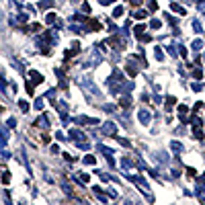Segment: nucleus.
Wrapping results in <instances>:
<instances>
[{"label":"nucleus","instance_id":"nucleus-1","mask_svg":"<svg viewBox=\"0 0 205 205\" xmlns=\"http://www.w3.org/2000/svg\"><path fill=\"white\" fill-rule=\"evenodd\" d=\"M78 84H82V86L86 88V92H90V94H94V96H101V90H99L92 82H88L86 76H80V78H78Z\"/></svg>","mask_w":205,"mask_h":205},{"label":"nucleus","instance_id":"nucleus-2","mask_svg":"<svg viewBox=\"0 0 205 205\" xmlns=\"http://www.w3.org/2000/svg\"><path fill=\"white\" fill-rule=\"evenodd\" d=\"M74 121H76V123H80V125H96V123H99V119H94V117H84V115L76 117Z\"/></svg>","mask_w":205,"mask_h":205},{"label":"nucleus","instance_id":"nucleus-3","mask_svg":"<svg viewBox=\"0 0 205 205\" xmlns=\"http://www.w3.org/2000/svg\"><path fill=\"white\" fill-rule=\"evenodd\" d=\"M102 133H105V136H115V133H117V125H115L113 121L102 123Z\"/></svg>","mask_w":205,"mask_h":205},{"label":"nucleus","instance_id":"nucleus-4","mask_svg":"<svg viewBox=\"0 0 205 205\" xmlns=\"http://www.w3.org/2000/svg\"><path fill=\"white\" fill-rule=\"evenodd\" d=\"M137 119H139L144 125H148L150 119H152V115H150V111H146V109H139V113H137Z\"/></svg>","mask_w":205,"mask_h":205},{"label":"nucleus","instance_id":"nucleus-5","mask_svg":"<svg viewBox=\"0 0 205 205\" xmlns=\"http://www.w3.org/2000/svg\"><path fill=\"white\" fill-rule=\"evenodd\" d=\"M70 139L72 142H82V139H86V136L80 129H70Z\"/></svg>","mask_w":205,"mask_h":205},{"label":"nucleus","instance_id":"nucleus-6","mask_svg":"<svg viewBox=\"0 0 205 205\" xmlns=\"http://www.w3.org/2000/svg\"><path fill=\"white\" fill-rule=\"evenodd\" d=\"M35 123H37L39 127H43V129H47V127H49V119H47V115H39Z\"/></svg>","mask_w":205,"mask_h":205},{"label":"nucleus","instance_id":"nucleus-7","mask_svg":"<svg viewBox=\"0 0 205 205\" xmlns=\"http://www.w3.org/2000/svg\"><path fill=\"white\" fill-rule=\"evenodd\" d=\"M29 74H31V84H39V82H43V76H41L39 72H35V70H31Z\"/></svg>","mask_w":205,"mask_h":205},{"label":"nucleus","instance_id":"nucleus-8","mask_svg":"<svg viewBox=\"0 0 205 205\" xmlns=\"http://www.w3.org/2000/svg\"><path fill=\"white\" fill-rule=\"evenodd\" d=\"M179 115H181V123H189V119H187V107L185 105L179 107Z\"/></svg>","mask_w":205,"mask_h":205},{"label":"nucleus","instance_id":"nucleus-9","mask_svg":"<svg viewBox=\"0 0 205 205\" xmlns=\"http://www.w3.org/2000/svg\"><path fill=\"white\" fill-rule=\"evenodd\" d=\"M56 109H57V111H60L62 115H66V113H68V105H66V101L56 102Z\"/></svg>","mask_w":205,"mask_h":205},{"label":"nucleus","instance_id":"nucleus-10","mask_svg":"<svg viewBox=\"0 0 205 205\" xmlns=\"http://www.w3.org/2000/svg\"><path fill=\"white\" fill-rule=\"evenodd\" d=\"M156 160H158L160 164H168V156H166V152H158V154H156Z\"/></svg>","mask_w":205,"mask_h":205},{"label":"nucleus","instance_id":"nucleus-11","mask_svg":"<svg viewBox=\"0 0 205 205\" xmlns=\"http://www.w3.org/2000/svg\"><path fill=\"white\" fill-rule=\"evenodd\" d=\"M174 102H176V99H174V96H166V101H164V105H166V107H164V109H166V111H170L172 107H174Z\"/></svg>","mask_w":205,"mask_h":205},{"label":"nucleus","instance_id":"nucleus-12","mask_svg":"<svg viewBox=\"0 0 205 205\" xmlns=\"http://www.w3.org/2000/svg\"><path fill=\"white\" fill-rule=\"evenodd\" d=\"M170 150H172V152H182V144H181V142H176V139H172V142H170Z\"/></svg>","mask_w":205,"mask_h":205},{"label":"nucleus","instance_id":"nucleus-13","mask_svg":"<svg viewBox=\"0 0 205 205\" xmlns=\"http://www.w3.org/2000/svg\"><path fill=\"white\" fill-rule=\"evenodd\" d=\"M129 105H131V99H129V92H125V96H121V107L129 109Z\"/></svg>","mask_w":205,"mask_h":205},{"label":"nucleus","instance_id":"nucleus-14","mask_svg":"<svg viewBox=\"0 0 205 205\" xmlns=\"http://www.w3.org/2000/svg\"><path fill=\"white\" fill-rule=\"evenodd\" d=\"M88 29H92V31H99V29H101V23H99V21H88L86 31H88Z\"/></svg>","mask_w":205,"mask_h":205},{"label":"nucleus","instance_id":"nucleus-15","mask_svg":"<svg viewBox=\"0 0 205 205\" xmlns=\"http://www.w3.org/2000/svg\"><path fill=\"white\" fill-rule=\"evenodd\" d=\"M121 166H123L125 170H131V166H133V162H131L129 158H123V160H121Z\"/></svg>","mask_w":205,"mask_h":205},{"label":"nucleus","instance_id":"nucleus-16","mask_svg":"<svg viewBox=\"0 0 205 205\" xmlns=\"http://www.w3.org/2000/svg\"><path fill=\"white\" fill-rule=\"evenodd\" d=\"M45 23H47V25H54V23H57V17L54 14V12H49V14L45 17Z\"/></svg>","mask_w":205,"mask_h":205},{"label":"nucleus","instance_id":"nucleus-17","mask_svg":"<svg viewBox=\"0 0 205 205\" xmlns=\"http://www.w3.org/2000/svg\"><path fill=\"white\" fill-rule=\"evenodd\" d=\"M99 152H102V154H105V156H113V150L111 148H107V146H99Z\"/></svg>","mask_w":205,"mask_h":205},{"label":"nucleus","instance_id":"nucleus-18","mask_svg":"<svg viewBox=\"0 0 205 205\" xmlns=\"http://www.w3.org/2000/svg\"><path fill=\"white\" fill-rule=\"evenodd\" d=\"M170 8H172L174 12H179V14H185V12H187V11H185V8L181 6V4H174V2L170 4Z\"/></svg>","mask_w":205,"mask_h":205},{"label":"nucleus","instance_id":"nucleus-19","mask_svg":"<svg viewBox=\"0 0 205 205\" xmlns=\"http://www.w3.org/2000/svg\"><path fill=\"white\" fill-rule=\"evenodd\" d=\"M123 12H125V8H123V6H117V8L113 11V17H115V19H119V17H121Z\"/></svg>","mask_w":205,"mask_h":205},{"label":"nucleus","instance_id":"nucleus-20","mask_svg":"<svg viewBox=\"0 0 205 205\" xmlns=\"http://www.w3.org/2000/svg\"><path fill=\"white\" fill-rule=\"evenodd\" d=\"M195 49V51H199V49H201V47H203V41H201V39H195L193 41V45H191Z\"/></svg>","mask_w":205,"mask_h":205},{"label":"nucleus","instance_id":"nucleus-21","mask_svg":"<svg viewBox=\"0 0 205 205\" xmlns=\"http://www.w3.org/2000/svg\"><path fill=\"white\" fill-rule=\"evenodd\" d=\"M133 17L142 21V19H146V17H148V12H146V11H136V14H133Z\"/></svg>","mask_w":205,"mask_h":205},{"label":"nucleus","instance_id":"nucleus-22","mask_svg":"<svg viewBox=\"0 0 205 205\" xmlns=\"http://www.w3.org/2000/svg\"><path fill=\"white\" fill-rule=\"evenodd\" d=\"M193 31H195V33H201V31H203V27H201L199 21H193Z\"/></svg>","mask_w":205,"mask_h":205},{"label":"nucleus","instance_id":"nucleus-23","mask_svg":"<svg viewBox=\"0 0 205 205\" xmlns=\"http://www.w3.org/2000/svg\"><path fill=\"white\" fill-rule=\"evenodd\" d=\"M191 76H193L195 80H199V78H201V76H203V72H201V68H195V70H193V74H191Z\"/></svg>","mask_w":205,"mask_h":205},{"label":"nucleus","instance_id":"nucleus-24","mask_svg":"<svg viewBox=\"0 0 205 205\" xmlns=\"http://www.w3.org/2000/svg\"><path fill=\"white\" fill-rule=\"evenodd\" d=\"M150 27H152V29H160V27H162V23H160L158 19H152V21H150Z\"/></svg>","mask_w":205,"mask_h":205},{"label":"nucleus","instance_id":"nucleus-25","mask_svg":"<svg viewBox=\"0 0 205 205\" xmlns=\"http://www.w3.org/2000/svg\"><path fill=\"white\" fill-rule=\"evenodd\" d=\"M166 51H168V54H170L172 57H176V54H179V49H176L174 45H168V47H166Z\"/></svg>","mask_w":205,"mask_h":205},{"label":"nucleus","instance_id":"nucleus-26","mask_svg":"<svg viewBox=\"0 0 205 205\" xmlns=\"http://www.w3.org/2000/svg\"><path fill=\"white\" fill-rule=\"evenodd\" d=\"M19 107H21V111H23V113L29 111V102H27V101H19Z\"/></svg>","mask_w":205,"mask_h":205},{"label":"nucleus","instance_id":"nucleus-27","mask_svg":"<svg viewBox=\"0 0 205 205\" xmlns=\"http://www.w3.org/2000/svg\"><path fill=\"white\" fill-rule=\"evenodd\" d=\"M154 57H156V60H164V57H162V49H160V47L154 49Z\"/></svg>","mask_w":205,"mask_h":205},{"label":"nucleus","instance_id":"nucleus-28","mask_svg":"<svg viewBox=\"0 0 205 205\" xmlns=\"http://www.w3.org/2000/svg\"><path fill=\"white\" fill-rule=\"evenodd\" d=\"M51 6V0H41V4H39V8H49Z\"/></svg>","mask_w":205,"mask_h":205},{"label":"nucleus","instance_id":"nucleus-29","mask_svg":"<svg viewBox=\"0 0 205 205\" xmlns=\"http://www.w3.org/2000/svg\"><path fill=\"white\" fill-rule=\"evenodd\" d=\"M35 109H37V111L43 109V99H37V101H35Z\"/></svg>","mask_w":205,"mask_h":205},{"label":"nucleus","instance_id":"nucleus-30","mask_svg":"<svg viewBox=\"0 0 205 205\" xmlns=\"http://www.w3.org/2000/svg\"><path fill=\"white\" fill-rule=\"evenodd\" d=\"M8 181H11V174H8V172H2V182L8 185Z\"/></svg>","mask_w":205,"mask_h":205},{"label":"nucleus","instance_id":"nucleus-31","mask_svg":"<svg viewBox=\"0 0 205 205\" xmlns=\"http://www.w3.org/2000/svg\"><path fill=\"white\" fill-rule=\"evenodd\" d=\"M144 29H146V25H137V27H136V35H142V33H144Z\"/></svg>","mask_w":205,"mask_h":205},{"label":"nucleus","instance_id":"nucleus-32","mask_svg":"<svg viewBox=\"0 0 205 205\" xmlns=\"http://www.w3.org/2000/svg\"><path fill=\"white\" fill-rule=\"evenodd\" d=\"M84 162H86V164H94V162H96V160H94V156H90V154H88V156H86V158H84Z\"/></svg>","mask_w":205,"mask_h":205},{"label":"nucleus","instance_id":"nucleus-33","mask_svg":"<svg viewBox=\"0 0 205 205\" xmlns=\"http://www.w3.org/2000/svg\"><path fill=\"white\" fill-rule=\"evenodd\" d=\"M179 54H181L182 57H187V47H185V45H179Z\"/></svg>","mask_w":205,"mask_h":205},{"label":"nucleus","instance_id":"nucleus-34","mask_svg":"<svg viewBox=\"0 0 205 205\" xmlns=\"http://www.w3.org/2000/svg\"><path fill=\"white\" fill-rule=\"evenodd\" d=\"M102 109H105V111H107V113H113V111H115V105H105V107H102Z\"/></svg>","mask_w":205,"mask_h":205},{"label":"nucleus","instance_id":"nucleus-35","mask_svg":"<svg viewBox=\"0 0 205 205\" xmlns=\"http://www.w3.org/2000/svg\"><path fill=\"white\" fill-rule=\"evenodd\" d=\"M119 144H121V146H125V148H131V144H129V142H127V139H123V137H121V139H119Z\"/></svg>","mask_w":205,"mask_h":205},{"label":"nucleus","instance_id":"nucleus-36","mask_svg":"<svg viewBox=\"0 0 205 205\" xmlns=\"http://www.w3.org/2000/svg\"><path fill=\"white\" fill-rule=\"evenodd\" d=\"M107 29H109V31H115L117 27H115V25H113V21H107Z\"/></svg>","mask_w":205,"mask_h":205},{"label":"nucleus","instance_id":"nucleus-37","mask_svg":"<svg viewBox=\"0 0 205 205\" xmlns=\"http://www.w3.org/2000/svg\"><path fill=\"white\" fill-rule=\"evenodd\" d=\"M148 6H150V11H156V8H158V2H154V0H152Z\"/></svg>","mask_w":205,"mask_h":205},{"label":"nucleus","instance_id":"nucleus-38","mask_svg":"<svg viewBox=\"0 0 205 205\" xmlns=\"http://www.w3.org/2000/svg\"><path fill=\"white\" fill-rule=\"evenodd\" d=\"M14 125H17V121H14V119H12V117H11V119L6 121V127H14Z\"/></svg>","mask_w":205,"mask_h":205},{"label":"nucleus","instance_id":"nucleus-39","mask_svg":"<svg viewBox=\"0 0 205 205\" xmlns=\"http://www.w3.org/2000/svg\"><path fill=\"white\" fill-rule=\"evenodd\" d=\"M80 181H82V182H88V181H90V176H88V174H80Z\"/></svg>","mask_w":205,"mask_h":205},{"label":"nucleus","instance_id":"nucleus-40","mask_svg":"<svg viewBox=\"0 0 205 205\" xmlns=\"http://www.w3.org/2000/svg\"><path fill=\"white\" fill-rule=\"evenodd\" d=\"M201 88H203V84H199V82H195V84H193V90H197V92H199Z\"/></svg>","mask_w":205,"mask_h":205},{"label":"nucleus","instance_id":"nucleus-41","mask_svg":"<svg viewBox=\"0 0 205 205\" xmlns=\"http://www.w3.org/2000/svg\"><path fill=\"white\" fill-rule=\"evenodd\" d=\"M187 174H189V176H195L197 170H195V168H187Z\"/></svg>","mask_w":205,"mask_h":205},{"label":"nucleus","instance_id":"nucleus-42","mask_svg":"<svg viewBox=\"0 0 205 205\" xmlns=\"http://www.w3.org/2000/svg\"><path fill=\"white\" fill-rule=\"evenodd\" d=\"M2 158H4V160H8V158H11V152H6V150H2Z\"/></svg>","mask_w":205,"mask_h":205},{"label":"nucleus","instance_id":"nucleus-43","mask_svg":"<svg viewBox=\"0 0 205 205\" xmlns=\"http://www.w3.org/2000/svg\"><path fill=\"white\" fill-rule=\"evenodd\" d=\"M148 41H152V37H150V35H144V37H142V43H148Z\"/></svg>","mask_w":205,"mask_h":205},{"label":"nucleus","instance_id":"nucleus-44","mask_svg":"<svg viewBox=\"0 0 205 205\" xmlns=\"http://www.w3.org/2000/svg\"><path fill=\"white\" fill-rule=\"evenodd\" d=\"M82 12H90V6L88 4H82Z\"/></svg>","mask_w":205,"mask_h":205},{"label":"nucleus","instance_id":"nucleus-45","mask_svg":"<svg viewBox=\"0 0 205 205\" xmlns=\"http://www.w3.org/2000/svg\"><path fill=\"white\" fill-rule=\"evenodd\" d=\"M101 4H111V2H115V0H99Z\"/></svg>","mask_w":205,"mask_h":205},{"label":"nucleus","instance_id":"nucleus-46","mask_svg":"<svg viewBox=\"0 0 205 205\" xmlns=\"http://www.w3.org/2000/svg\"><path fill=\"white\" fill-rule=\"evenodd\" d=\"M2 25H4V17H2V11H0V29H2Z\"/></svg>","mask_w":205,"mask_h":205},{"label":"nucleus","instance_id":"nucleus-47","mask_svg":"<svg viewBox=\"0 0 205 205\" xmlns=\"http://www.w3.org/2000/svg\"><path fill=\"white\" fill-rule=\"evenodd\" d=\"M139 2H142V0H131V4H133V6H137Z\"/></svg>","mask_w":205,"mask_h":205},{"label":"nucleus","instance_id":"nucleus-48","mask_svg":"<svg viewBox=\"0 0 205 205\" xmlns=\"http://www.w3.org/2000/svg\"><path fill=\"white\" fill-rule=\"evenodd\" d=\"M199 2H205V0H199Z\"/></svg>","mask_w":205,"mask_h":205}]
</instances>
